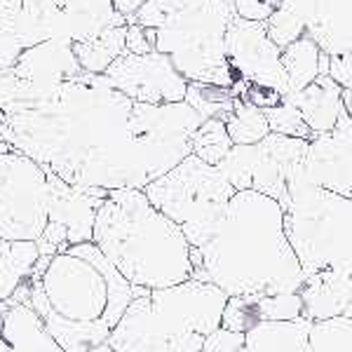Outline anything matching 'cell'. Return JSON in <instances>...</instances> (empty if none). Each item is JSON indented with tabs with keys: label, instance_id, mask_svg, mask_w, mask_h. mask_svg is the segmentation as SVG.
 I'll list each match as a JSON object with an SVG mask.
<instances>
[{
	"label": "cell",
	"instance_id": "obj_7",
	"mask_svg": "<svg viewBox=\"0 0 352 352\" xmlns=\"http://www.w3.org/2000/svg\"><path fill=\"white\" fill-rule=\"evenodd\" d=\"M146 197L167 219H172L190 247L200 249L212 237L235 188L226 181L219 167L186 155L167 174L157 176L144 188Z\"/></svg>",
	"mask_w": 352,
	"mask_h": 352
},
{
	"label": "cell",
	"instance_id": "obj_35",
	"mask_svg": "<svg viewBox=\"0 0 352 352\" xmlns=\"http://www.w3.org/2000/svg\"><path fill=\"white\" fill-rule=\"evenodd\" d=\"M19 54H21L19 45H16L8 33H0V73L10 71Z\"/></svg>",
	"mask_w": 352,
	"mask_h": 352
},
{
	"label": "cell",
	"instance_id": "obj_31",
	"mask_svg": "<svg viewBox=\"0 0 352 352\" xmlns=\"http://www.w3.org/2000/svg\"><path fill=\"white\" fill-rule=\"evenodd\" d=\"M242 348H244L242 331H230L226 327H219L204 336L202 352H240Z\"/></svg>",
	"mask_w": 352,
	"mask_h": 352
},
{
	"label": "cell",
	"instance_id": "obj_16",
	"mask_svg": "<svg viewBox=\"0 0 352 352\" xmlns=\"http://www.w3.org/2000/svg\"><path fill=\"white\" fill-rule=\"evenodd\" d=\"M0 352H66L26 300H0Z\"/></svg>",
	"mask_w": 352,
	"mask_h": 352
},
{
	"label": "cell",
	"instance_id": "obj_20",
	"mask_svg": "<svg viewBox=\"0 0 352 352\" xmlns=\"http://www.w3.org/2000/svg\"><path fill=\"white\" fill-rule=\"evenodd\" d=\"M41 258L36 240L0 237V300L10 298Z\"/></svg>",
	"mask_w": 352,
	"mask_h": 352
},
{
	"label": "cell",
	"instance_id": "obj_12",
	"mask_svg": "<svg viewBox=\"0 0 352 352\" xmlns=\"http://www.w3.org/2000/svg\"><path fill=\"white\" fill-rule=\"evenodd\" d=\"M308 144V139H296V136L275 132L261 139L254 146L252 190L272 197L285 209L294 186L305 176Z\"/></svg>",
	"mask_w": 352,
	"mask_h": 352
},
{
	"label": "cell",
	"instance_id": "obj_10",
	"mask_svg": "<svg viewBox=\"0 0 352 352\" xmlns=\"http://www.w3.org/2000/svg\"><path fill=\"white\" fill-rule=\"evenodd\" d=\"M104 76L139 104H174L184 101L188 92V80L176 71L172 59L157 50L146 54L124 52L106 68Z\"/></svg>",
	"mask_w": 352,
	"mask_h": 352
},
{
	"label": "cell",
	"instance_id": "obj_8",
	"mask_svg": "<svg viewBox=\"0 0 352 352\" xmlns=\"http://www.w3.org/2000/svg\"><path fill=\"white\" fill-rule=\"evenodd\" d=\"M127 24L113 0H0V33L21 52L45 41H85L109 26Z\"/></svg>",
	"mask_w": 352,
	"mask_h": 352
},
{
	"label": "cell",
	"instance_id": "obj_4",
	"mask_svg": "<svg viewBox=\"0 0 352 352\" xmlns=\"http://www.w3.org/2000/svg\"><path fill=\"white\" fill-rule=\"evenodd\" d=\"M92 242L132 285L134 296L192 277L184 230L153 207L141 188L109 190L96 212Z\"/></svg>",
	"mask_w": 352,
	"mask_h": 352
},
{
	"label": "cell",
	"instance_id": "obj_30",
	"mask_svg": "<svg viewBox=\"0 0 352 352\" xmlns=\"http://www.w3.org/2000/svg\"><path fill=\"white\" fill-rule=\"evenodd\" d=\"M258 322L256 315V298L252 296H228L223 315H221V327L230 331H249Z\"/></svg>",
	"mask_w": 352,
	"mask_h": 352
},
{
	"label": "cell",
	"instance_id": "obj_37",
	"mask_svg": "<svg viewBox=\"0 0 352 352\" xmlns=\"http://www.w3.org/2000/svg\"><path fill=\"white\" fill-rule=\"evenodd\" d=\"M343 109L352 116V89H343Z\"/></svg>",
	"mask_w": 352,
	"mask_h": 352
},
{
	"label": "cell",
	"instance_id": "obj_24",
	"mask_svg": "<svg viewBox=\"0 0 352 352\" xmlns=\"http://www.w3.org/2000/svg\"><path fill=\"white\" fill-rule=\"evenodd\" d=\"M232 141L226 129V122L221 118H207L197 124V129L190 136V153L195 157H200L207 164H217L223 160L232 148Z\"/></svg>",
	"mask_w": 352,
	"mask_h": 352
},
{
	"label": "cell",
	"instance_id": "obj_23",
	"mask_svg": "<svg viewBox=\"0 0 352 352\" xmlns=\"http://www.w3.org/2000/svg\"><path fill=\"white\" fill-rule=\"evenodd\" d=\"M228 136L235 146H252L270 134L268 118L263 109L249 104V101L235 96L232 99V111L223 118Z\"/></svg>",
	"mask_w": 352,
	"mask_h": 352
},
{
	"label": "cell",
	"instance_id": "obj_32",
	"mask_svg": "<svg viewBox=\"0 0 352 352\" xmlns=\"http://www.w3.org/2000/svg\"><path fill=\"white\" fill-rule=\"evenodd\" d=\"M280 0H232L235 5V14L249 21H265L275 12Z\"/></svg>",
	"mask_w": 352,
	"mask_h": 352
},
{
	"label": "cell",
	"instance_id": "obj_33",
	"mask_svg": "<svg viewBox=\"0 0 352 352\" xmlns=\"http://www.w3.org/2000/svg\"><path fill=\"white\" fill-rule=\"evenodd\" d=\"M329 76L343 89H352V52L329 56Z\"/></svg>",
	"mask_w": 352,
	"mask_h": 352
},
{
	"label": "cell",
	"instance_id": "obj_21",
	"mask_svg": "<svg viewBox=\"0 0 352 352\" xmlns=\"http://www.w3.org/2000/svg\"><path fill=\"white\" fill-rule=\"evenodd\" d=\"M124 36H127V24L109 26L92 38L73 43V54L82 71L104 73L118 56L124 54Z\"/></svg>",
	"mask_w": 352,
	"mask_h": 352
},
{
	"label": "cell",
	"instance_id": "obj_28",
	"mask_svg": "<svg viewBox=\"0 0 352 352\" xmlns=\"http://www.w3.org/2000/svg\"><path fill=\"white\" fill-rule=\"evenodd\" d=\"M258 322H289L303 317V300L298 292L272 294V296L256 298Z\"/></svg>",
	"mask_w": 352,
	"mask_h": 352
},
{
	"label": "cell",
	"instance_id": "obj_41",
	"mask_svg": "<svg viewBox=\"0 0 352 352\" xmlns=\"http://www.w3.org/2000/svg\"><path fill=\"white\" fill-rule=\"evenodd\" d=\"M132 352H162V350H132ZM242 352V350H240Z\"/></svg>",
	"mask_w": 352,
	"mask_h": 352
},
{
	"label": "cell",
	"instance_id": "obj_19",
	"mask_svg": "<svg viewBox=\"0 0 352 352\" xmlns=\"http://www.w3.org/2000/svg\"><path fill=\"white\" fill-rule=\"evenodd\" d=\"M310 327L312 322L305 317L289 322H256L244 331L242 352H310Z\"/></svg>",
	"mask_w": 352,
	"mask_h": 352
},
{
	"label": "cell",
	"instance_id": "obj_27",
	"mask_svg": "<svg viewBox=\"0 0 352 352\" xmlns=\"http://www.w3.org/2000/svg\"><path fill=\"white\" fill-rule=\"evenodd\" d=\"M254 146H232L228 155L217 167L226 181L235 190H252V169H254Z\"/></svg>",
	"mask_w": 352,
	"mask_h": 352
},
{
	"label": "cell",
	"instance_id": "obj_26",
	"mask_svg": "<svg viewBox=\"0 0 352 352\" xmlns=\"http://www.w3.org/2000/svg\"><path fill=\"white\" fill-rule=\"evenodd\" d=\"M232 99H235V94H232L230 87L188 82V92H186L184 101H188L204 120H207V118H221V120H223L232 111Z\"/></svg>",
	"mask_w": 352,
	"mask_h": 352
},
{
	"label": "cell",
	"instance_id": "obj_18",
	"mask_svg": "<svg viewBox=\"0 0 352 352\" xmlns=\"http://www.w3.org/2000/svg\"><path fill=\"white\" fill-rule=\"evenodd\" d=\"M303 317L310 322L329 320L343 315L352 300V277L350 275H315L305 277L300 287Z\"/></svg>",
	"mask_w": 352,
	"mask_h": 352
},
{
	"label": "cell",
	"instance_id": "obj_34",
	"mask_svg": "<svg viewBox=\"0 0 352 352\" xmlns=\"http://www.w3.org/2000/svg\"><path fill=\"white\" fill-rule=\"evenodd\" d=\"M153 43L148 41V33H146L144 26L134 24V21H129L127 24V36H124V52H134V54H146L151 52Z\"/></svg>",
	"mask_w": 352,
	"mask_h": 352
},
{
	"label": "cell",
	"instance_id": "obj_11",
	"mask_svg": "<svg viewBox=\"0 0 352 352\" xmlns=\"http://www.w3.org/2000/svg\"><path fill=\"white\" fill-rule=\"evenodd\" d=\"M280 52L270 41L263 21H249L242 16H232L226 31V56L237 78L249 85L270 87L277 94H289V80L282 68Z\"/></svg>",
	"mask_w": 352,
	"mask_h": 352
},
{
	"label": "cell",
	"instance_id": "obj_38",
	"mask_svg": "<svg viewBox=\"0 0 352 352\" xmlns=\"http://www.w3.org/2000/svg\"><path fill=\"white\" fill-rule=\"evenodd\" d=\"M329 73V54L322 52L320 54V76H327Z\"/></svg>",
	"mask_w": 352,
	"mask_h": 352
},
{
	"label": "cell",
	"instance_id": "obj_2",
	"mask_svg": "<svg viewBox=\"0 0 352 352\" xmlns=\"http://www.w3.org/2000/svg\"><path fill=\"white\" fill-rule=\"evenodd\" d=\"M12 298L26 300L66 352H82L109 340L134 289L94 242H80L38 258Z\"/></svg>",
	"mask_w": 352,
	"mask_h": 352
},
{
	"label": "cell",
	"instance_id": "obj_6",
	"mask_svg": "<svg viewBox=\"0 0 352 352\" xmlns=\"http://www.w3.org/2000/svg\"><path fill=\"white\" fill-rule=\"evenodd\" d=\"M232 16V0H184L153 28V47L167 54L188 82L232 87L240 80L226 56Z\"/></svg>",
	"mask_w": 352,
	"mask_h": 352
},
{
	"label": "cell",
	"instance_id": "obj_36",
	"mask_svg": "<svg viewBox=\"0 0 352 352\" xmlns=\"http://www.w3.org/2000/svg\"><path fill=\"white\" fill-rule=\"evenodd\" d=\"M146 0H113V5H116V10L124 16V21H127V16H132L136 10L144 5Z\"/></svg>",
	"mask_w": 352,
	"mask_h": 352
},
{
	"label": "cell",
	"instance_id": "obj_1",
	"mask_svg": "<svg viewBox=\"0 0 352 352\" xmlns=\"http://www.w3.org/2000/svg\"><path fill=\"white\" fill-rule=\"evenodd\" d=\"M202 120L188 101H132L104 73L50 87L0 73V134L73 186L144 190L190 155Z\"/></svg>",
	"mask_w": 352,
	"mask_h": 352
},
{
	"label": "cell",
	"instance_id": "obj_5",
	"mask_svg": "<svg viewBox=\"0 0 352 352\" xmlns=\"http://www.w3.org/2000/svg\"><path fill=\"white\" fill-rule=\"evenodd\" d=\"M285 235L305 277H352V200L308 181L294 186L285 207Z\"/></svg>",
	"mask_w": 352,
	"mask_h": 352
},
{
	"label": "cell",
	"instance_id": "obj_29",
	"mask_svg": "<svg viewBox=\"0 0 352 352\" xmlns=\"http://www.w3.org/2000/svg\"><path fill=\"white\" fill-rule=\"evenodd\" d=\"M265 118H268V127L275 134H285V136H296V139H312L310 127L305 124V120L300 118L298 109L294 104H289L287 99H282L280 104L263 109Z\"/></svg>",
	"mask_w": 352,
	"mask_h": 352
},
{
	"label": "cell",
	"instance_id": "obj_22",
	"mask_svg": "<svg viewBox=\"0 0 352 352\" xmlns=\"http://www.w3.org/2000/svg\"><path fill=\"white\" fill-rule=\"evenodd\" d=\"M320 54L322 50L317 47V43L312 41L308 33H303L294 43L282 47L280 61L289 80V94L300 92V89L308 87L320 76Z\"/></svg>",
	"mask_w": 352,
	"mask_h": 352
},
{
	"label": "cell",
	"instance_id": "obj_14",
	"mask_svg": "<svg viewBox=\"0 0 352 352\" xmlns=\"http://www.w3.org/2000/svg\"><path fill=\"white\" fill-rule=\"evenodd\" d=\"M329 56L352 52V0H280Z\"/></svg>",
	"mask_w": 352,
	"mask_h": 352
},
{
	"label": "cell",
	"instance_id": "obj_39",
	"mask_svg": "<svg viewBox=\"0 0 352 352\" xmlns=\"http://www.w3.org/2000/svg\"><path fill=\"white\" fill-rule=\"evenodd\" d=\"M82 352H116V350H113L109 343H101V345H96V348H89V350H82Z\"/></svg>",
	"mask_w": 352,
	"mask_h": 352
},
{
	"label": "cell",
	"instance_id": "obj_40",
	"mask_svg": "<svg viewBox=\"0 0 352 352\" xmlns=\"http://www.w3.org/2000/svg\"><path fill=\"white\" fill-rule=\"evenodd\" d=\"M10 148V141L8 139H5V136L3 134H0V155H3V153L5 151H8Z\"/></svg>",
	"mask_w": 352,
	"mask_h": 352
},
{
	"label": "cell",
	"instance_id": "obj_3",
	"mask_svg": "<svg viewBox=\"0 0 352 352\" xmlns=\"http://www.w3.org/2000/svg\"><path fill=\"white\" fill-rule=\"evenodd\" d=\"M192 280L228 296H272L303 287V270L285 235V209L256 190H237L212 237L190 247Z\"/></svg>",
	"mask_w": 352,
	"mask_h": 352
},
{
	"label": "cell",
	"instance_id": "obj_17",
	"mask_svg": "<svg viewBox=\"0 0 352 352\" xmlns=\"http://www.w3.org/2000/svg\"><path fill=\"white\" fill-rule=\"evenodd\" d=\"M285 99L298 109L312 136L329 132L336 124L340 111H343V87L329 73L317 76L308 87H303L300 92L287 94Z\"/></svg>",
	"mask_w": 352,
	"mask_h": 352
},
{
	"label": "cell",
	"instance_id": "obj_9",
	"mask_svg": "<svg viewBox=\"0 0 352 352\" xmlns=\"http://www.w3.org/2000/svg\"><path fill=\"white\" fill-rule=\"evenodd\" d=\"M50 204H47V226L38 237L41 256H54L71 244L92 242L94 219L101 202L106 200L109 190L94 186H73L47 172Z\"/></svg>",
	"mask_w": 352,
	"mask_h": 352
},
{
	"label": "cell",
	"instance_id": "obj_13",
	"mask_svg": "<svg viewBox=\"0 0 352 352\" xmlns=\"http://www.w3.org/2000/svg\"><path fill=\"white\" fill-rule=\"evenodd\" d=\"M305 174L310 184L352 200V116L345 109L329 132L310 139Z\"/></svg>",
	"mask_w": 352,
	"mask_h": 352
},
{
	"label": "cell",
	"instance_id": "obj_25",
	"mask_svg": "<svg viewBox=\"0 0 352 352\" xmlns=\"http://www.w3.org/2000/svg\"><path fill=\"white\" fill-rule=\"evenodd\" d=\"M308 345L310 352H352V317L336 315L312 322Z\"/></svg>",
	"mask_w": 352,
	"mask_h": 352
},
{
	"label": "cell",
	"instance_id": "obj_15",
	"mask_svg": "<svg viewBox=\"0 0 352 352\" xmlns=\"http://www.w3.org/2000/svg\"><path fill=\"white\" fill-rule=\"evenodd\" d=\"M10 73L31 87H50L80 76L82 68L73 54L71 41H45L26 47L16 56Z\"/></svg>",
	"mask_w": 352,
	"mask_h": 352
}]
</instances>
